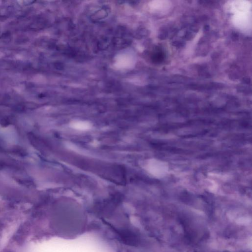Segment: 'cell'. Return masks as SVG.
Here are the masks:
<instances>
[{"label":"cell","mask_w":252,"mask_h":252,"mask_svg":"<svg viewBox=\"0 0 252 252\" xmlns=\"http://www.w3.org/2000/svg\"><path fill=\"white\" fill-rule=\"evenodd\" d=\"M70 128L78 131H87L92 128V124L87 120H74L69 124Z\"/></svg>","instance_id":"obj_1"}]
</instances>
